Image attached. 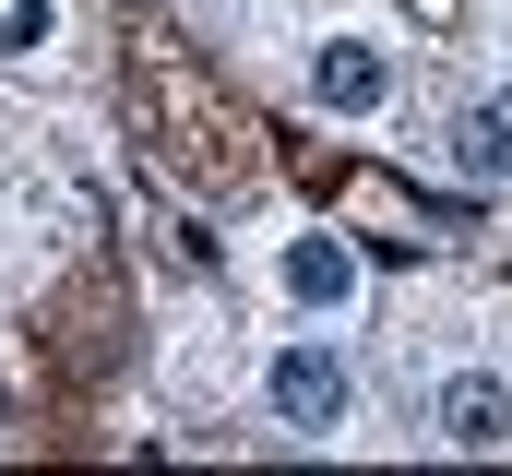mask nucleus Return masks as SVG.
I'll return each instance as SVG.
<instances>
[{
    "mask_svg": "<svg viewBox=\"0 0 512 476\" xmlns=\"http://www.w3.org/2000/svg\"><path fill=\"white\" fill-rule=\"evenodd\" d=\"M441 441H453V453H501V441H512V381H501V369L441 381Z\"/></svg>",
    "mask_w": 512,
    "mask_h": 476,
    "instance_id": "obj_2",
    "label": "nucleus"
},
{
    "mask_svg": "<svg viewBox=\"0 0 512 476\" xmlns=\"http://www.w3.org/2000/svg\"><path fill=\"white\" fill-rule=\"evenodd\" d=\"M453 143H465V167H477V179H501V167H512V96H477Z\"/></svg>",
    "mask_w": 512,
    "mask_h": 476,
    "instance_id": "obj_5",
    "label": "nucleus"
},
{
    "mask_svg": "<svg viewBox=\"0 0 512 476\" xmlns=\"http://www.w3.org/2000/svg\"><path fill=\"white\" fill-rule=\"evenodd\" d=\"M274 417L310 429V441L346 429V357H334V346H286V357H274Z\"/></svg>",
    "mask_w": 512,
    "mask_h": 476,
    "instance_id": "obj_1",
    "label": "nucleus"
},
{
    "mask_svg": "<svg viewBox=\"0 0 512 476\" xmlns=\"http://www.w3.org/2000/svg\"><path fill=\"white\" fill-rule=\"evenodd\" d=\"M286 298H310V310H346V298H358V250H346L334 227H322V238H298V250H286Z\"/></svg>",
    "mask_w": 512,
    "mask_h": 476,
    "instance_id": "obj_4",
    "label": "nucleus"
},
{
    "mask_svg": "<svg viewBox=\"0 0 512 476\" xmlns=\"http://www.w3.org/2000/svg\"><path fill=\"white\" fill-rule=\"evenodd\" d=\"M24 48H48V0H0V60H24Z\"/></svg>",
    "mask_w": 512,
    "mask_h": 476,
    "instance_id": "obj_6",
    "label": "nucleus"
},
{
    "mask_svg": "<svg viewBox=\"0 0 512 476\" xmlns=\"http://www.w3.org/2000/svg\"><path fill=\"white\" fill-rule=\"evenodd\" d=\"M310 96H322L334 119H370V108L393 96V60H382V48H358V36H334V48H310Z\"/></svg>",
    "mask_w": 512,
    "mask_h": 476,
    "instance_id": "obj_3",
    "label": "nucleus"
}]
</instances>
